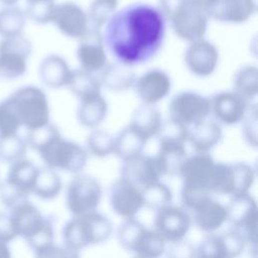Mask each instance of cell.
Instances as JSON below:
<instances>
[{
    "label": "cell",
    "instance_id": "1",
    "mask_svg": "<svg viewBox=\"0 0 258 258\" xmlns=\"http://www.w3.org/2000/svg\"><path fill=\"white\" fill-rule=\"evenodd\" d=\"M103 28L105 47L118 62L131 67L157 53L164 40L166 20L157 6L135 2L117 9Z\"/></svg>",
    "mask_w": 258,
    "mask_h": 258
},
{
    "label": "cell",
    "instance_id": "2",
    "mask_svg": "<svg viewBox=\"0 0 258 258\" xmlns=\"http://www.w3.org/2000/svg\"><path fill=\"white\" fill-rule=\"evenodd\" d=\"M157 7L179 38L191 42L205 36L209 16L191 0H157Z\"/></svg>",
    "mask_w": 258,
    "mask_h": 258
},
{
    "label": "cell",
    "instance_id": "3",
    "mask_svg": "<svg viewBox=\"0 0 258 258\" xmlns=\"http://www.w3.org/2000/svg\"><path fill=\"white\" fill-rule=\"evenodd\" d=\"M112 233L110 221L96 212L74 216L62 230L63 242L67 248L79 251L89 245L106 241Z\"/></svg>",
    "mask_w": 258,
    "mask_h": 258
},
{
    "label": "cell",
    "instance_id": "4",
    "mask_svg": "<svg viewBox=\"0 0 258 258\" xmlns=\"http://www.w3.org/2000/svg\"><path fill=\"white\" fill-rule=\"evenodd\" d=\"M21 126L28 130L49 123L48 102L43 91L35 86H26L7 98Z\"/></svg>",
    "mask_w": 258,
    "mask_h": 258
},
{
    "label": "cell",
    "instance_id": "5",
    "mask_svg": "<svg viewBox=\"0 0 258 258\" xmlns=\"http://www.w3.org/2000/svg\"><path fill=\"white\" fill-rule=\"evenodd\" d=\"M46 166L78 173L83 170L87 162V151L78 143L56 137L38 151Z\"/></svg>",
    "mask_w": 258,
    "mask_h": 258
},
{
    "label": "cell",
    "instance_id": "6",
    "mask_svg": "<svg viewBox=\"0 0 258 258\" xmlns=\"http://www.w3.org/2000/svg\"><path fill=\"white\" fill-rule=\"evenodd\" d=\"M215 164L208 152H197L185 157L179 170L182 178L181 192L195 196L211 195L210 181Z\"/></svg>",
    "mask_w": 258,
    "mask_h": 258
},
{
    "label": "cell",
    "instance_id": "7",
    "mask_svg": "<svg viewBox=\"0 0 258 258\" xmlns=\"http://www.w3.org/2000/svg\"><path fill=\"white\" fill-rule=\"evenodd\" d=\"M31 49L29 39L22 33L3 37L0 41V78L21 77L26 72Z\"/></svg>",
    "mask_w": 258,
    "mask_h": 258
},
{
    "label": "cell",
    "instance_id": "8",
    "mask_svg": "<svg viewBox=\"0 0 258 258\" xmlns=\"http://www.w3.org/2000/svg\"><path fill=\"white\" fill-rule=\"evenodd\" d=\"M227 221L238 231L246 243L256 245L257 242V205L248 192L232 196L226 207Z\"/></svg>",
    "mask_w": 258,
    "mask_h": 258
},
{
    "label": "cell",
    "instance_id": "9",
    "mask_svg": "<svg viewBox=\"0 0 258 258\" xmlns=\"http://www.w3.org/2000/svg\"><path fill=\"white\" fill-rule=\"evenodd\" d=\"M102 197L99 182L88 175H76L67 190V207L74 216L95 212Z\"/></svg>",
    "mask_w": 258,
    "mask_h": 258
},
{
    "label": "cell",
    "instance_id": "10",
    "mask_svg": "<svg viewBox=\"0 0 258 258\" xmlns=\"http://www.w3.org/2000/svg\"><path fill=\"white\" fill-rule=\"evenodd\" d=\"M210 113V100L194 92H181L175 95L169 104L170 118L188 127L207 119Z\"/></svg>",
    "mask_w": 258,
    "mask_h": 258
},
{
    "label": "cell",
    "instance_id": "11",
    "mask_svg": "<svg viewBox=\"0 0 258 258\" xmlns=\"http://www.w3.org/2000/svg\"><path fill=\"white\" fill-rule=\"evenodd\" d=\"M50 23L63 35L72 38H81L90 28L87 11L72 1L55 3Z\"/></svg>",
    "mask_w": 258,
    "mask_h": 258
},
{
    "label": "cell",
    "instance_id": "12",
    "mask_svg": "<svg viewBox=\"0 0 258 258\" xmlns=\"http://www.w3.org/2000/svg\"><path fill=\"white\" fill-rule=\"evenodd\" d=\"M155 231L167 243L184 238L190 228V217L186 210L177 206H166L157 211Z\"/></svg>",
    "mask_w": 258,
    "mask_h": 258
},
{
    "label": "cell",
    "instance_id": "13",
    "mask_svg": "<svg viewBox=\"0 0 258 258\" xmlns=\"http://www.w3.org/2000/svg\"><path fill=\"white\" fill-rule=\"evenodd\" d=\"M79 39L77 57L82 69L90 73L102 71L107 64V53L101 30L90 27Z\"/></svg>",
    "mask_w": 258,
    "mask_h": 258
},
{
    "label": "cell",
    "instance_id": "14",
    "mask_svg": "<svg viewBox=\"0 0 258 258\" xmlns=\"http://www.w3.org/2000/svg\"><path fill=\"white\" fill-rule=\"evenodd\" d=\"M184 61L194 75L208 77L217 68L219 51L215 44L203 37L189 42L184 52Z\"/></svg>",
    "mask_w": 258,
    "mask_h": 258
},
{
    "label": "cell",
    "instance_id": "15",
    "mask_svg": "<svg viewBox=\"0 0 258 258\" xmlns=\"http://www.w3.org/2000/svg\"><path fill=\"white\" fill-rule=\"evenodd\" d=\"M110 205L113 211L122 218H134L144 206L140 188L129 180L120 177L110 190Z\"/></svg>",
    "mask_w": 258,
    "mask_h": 258
},
{
    "label": "cell",
    "instance_id": "16",
    "mask_svg": "<svg viewBox=\"0 0 258 258\" xmlns=\"http://www.w3.org/2000/svg\"><path fill=\"white\" fill-rule=\"evenodd\" d=\"M211 103V112L215 118L226 125H235L241 122L248 110V100L235 92L216 94Z\"/></svg>",
    "mask_w": 258,
    "mask_h": 258
},
{
    "label": "cell",
    "instance_id": "17",
    "mask_svg": "<svg viewBox=\"0 0 258 258\" xmlns=\"http://www.w3.org/2000/svg\"><path fill=\"white\" fill-rule=\"evenodd\" d=\"M161 176L154 157L138 154L134 157L123 160L121 177L129 180L138 188L159 180Z\"/></svg>",
    "mask_w": 258,
    "mask_h": 258
},
{
    "label": "cell",
    "instance_id": "18",
    "mask_svg": "<svg viewBox=\"0 0 258 258\" xmlns=\"http://www.w3.org/2000/svg\"><path fill=\"white\" fill-rule=\"evenodd\" d=\"M134 85L142 103L154 105L168 95L171 81L165 72L150 70L137 79Z\"/></svg>",
    "mask_w": 258,
    "mask_h": 258
},
{
    "label": "cell",
    "instance_id": "19",
    "mask_svg": "<svg viewBox=\"0 0 258 258\" xmlns=\"http://www.w3.org/2000/svg\"><path fill=\"white\" fill-rule=\"evenodd\" d=\"M257 11V0H219L209 13L214 20L241 24L248 21Z\"/></svg>",
    "mask_w": 258,
    "mask_h": 258
},
{
    "label": "cell",
    "instance_id": "20",
    "mask_svg": "<svg viewBox=\"0 0 258 258\" xmlns=\"http://www.w3.org/2000/svg\"><path fill=\"white\" fill-rule=\"evenodd\" d=\"M9 217L16 235L25 240L39 231L47 220V218H44L39 210L28 201L11 208Z\"/></svg>",
    "mask_w": 258,
    "mask_h": 258
},
{
    "label": "cell",
    "instance_id": "21",
    "mask_svg": "<svg viewBox=\"0 0 258 258\" xmlns=\"http://www.w3.org/2000/svg\"><path fill=\"white\" fill-rule=\"evenodd\" d=\"M186 157L184 142L158 139V151L154 156L156 166L162 175L179 174L180 167Z\"/></svg>",
    "mask_w": 258,
    "mask_h": 258
},
{
    "label": "cell",
    "instance_id": "22",
    "mask_svg": "<svg viewBox=\"0 0 258 258\" xmlns=\"http://www.w3.org/2000/svg\"><path fill=\"white\" fill-rule=\"evenodd\" d=\"M196 225L204 232L211 233L227 221V210L211 196L201 200L192 209Z\"/></svg>",
    "mask_w": 258,
    "mask_h": 258
},
{
    "label": "cell",
    "instance_id": "23",
    "mask_svg": "<svg viewBox=\"0 0 258 258\" xmlns=\"http://www.w3.org/2000/svg\"><path fill=\"white\" fill-rule=\"evenodd\" d=\"M222 138L220 125L212 120H203L188 127L187 141L197 152H209Z\"/></svg>",
    "mask_w": 258,
    "mask_h": 258
},
{
    "label": "cell",
    "instance_id": "24",
    "mask_svg": "<svg viewBox=\"0 0 258 258\" xmlns=\"http://www.w3.org/2000/svg\"><path fill=\"white\" fill-rule=\"evenodd\" d=\"M161 123V114L158 109L152 104L143 103L133 112L129 125L148 140L157 136Z\"/></svg>",
    "mask_w": 258,
    "mask_h": 258
},
{
    "label": "cell",
    "instance_id": "25",
    "mask_svg": "<svg viewBox=\"0 0 258 258\" xmlns=\"http://www.w3.org/2000/svg\"><path fill=\"white\" fill-rule=\"evenodd\" d=\"M71 71L67 61L57 54L44 57L39 66V77L49 88H60L67 85Z\"/></svg>",
    "mask_w": 258,
    "mask_h": 258
},
{
    "label": "cell",
    "instance_id": "26",
    "mask_svg": "<svg viewBox=\"0 0 258 258\" xmlns=\"http://www.w3.org/2000/svg\"><path fill=\"white\" fill-rule=\"evenodd\" d=\"M107 111L108 105L106 100L101 94H98L80 99L77 117L83 126L94 128L105 119Z\"/></svg>",
    "mask_w": 258,
    "mask_h": 258
},
{
    "label": "cell",
    "instance_id": "27",
    "mask_svg": "<svg viewBox=\"0 0 258 258\" xmlns=\"http://www.w3.org/2000/svg\"><path fill=\"white\" fill-rule=\"evenodd\" d=\"M102 71V83L111 91H126L135 84L136 76L130 66L121 62L111 63L106 64Z\"/></svg>",
    "mask_w": 258,
    "mask_h": 258
},
{
    "label": "cell",
    "instance_id": "28",
    "mask_svg": "<svg viewBox=\"0 0 258 258\" xmlns=\"http://www.w3.org/2000/svg\"><path fill=\"white\" fill-rule=\"evenodd\" d=\"M38 168L31 161L23 158L11 163L5 180L22 192L29 195L32 192Z\"/></svg>",
    "mask_w": 258,
    "mask_h": 258
},
{
    "label": "cell",
    "instance_id": "29",
    "mask_svg": "<svg viewBox=\"0 0 258 258\" xmlns=\"http://www.w3.org/2000/svg\"><path fill=\"white\" fill-rule=\"evenodd\" d=\"M146 139L130 125L119 132L114 139V152L122 159H128L142 153Z\"/></svg>",
    "mask_w": 258,
    "mask_h": 258
},
{
    "label": "cell",
    "instance_id": "30",
    "mask_svg": "<svg viewBox=\"0 0 258 258\" xmlns=\"http://www.w3.org/2000/svg\"><path fill=\"white\" fill-rule=\"evenodd\" d=\"M67 86L79 99L101 94V84L93 73L83 69L71 72Z\"/></svg>",
    "mask_w": 258,
    "mask_h": 258
},
{
    "label": "cell",
    "instance_id": "31",
    "mask_svg": "<svg viewBox=\"0 0 258 258\" xmlns=\"http://www.w3.org/2000/svg\"><path fill=\"white\" fill-rule=\"evenodd\" d=\"M61 181L53 168L48 166L38 169L32 192L43 200H50L58 196Z\"/></svg>",
    "mask_w": 258,
    "mask_h": 258
},
{
    "label": "cell",
    "instance_id": "32",
    "mask_svg": "<svg viewBox=\"0 0 258 258\" xmlns=\"http://www.w3.org/2000/svg\"><path fill=\"white\" fill-rule=\"evenodd\" d=\"M26 22L23 9L16 6H5L0 9V35L9 37L22 33Z\"/></svg>",
    "mask_w": 258,
    "mask_h": 258
},
{
    "label": "cell",
    "instance_id": "33",
    "mask_svg": "<svg viewBox=\"0 0 258 258\" xmlns=\"http://www.w3.org/2000/svg\"><path fill=\"white\" fill-rule=\"evenodd\" d=\"M140 190L143 205L154 211H158L170 205L172 201V192L170 188L159 180L142 187Z\"/></svg>",
    "mask_w": 258,
    "mask_h": 258
},
{
    "label": "cell",
    "instance_id": "34",
    "mask_svg": "<svg viewBox=\"0 0 258 258\" xmlns=\"http://www.w3.org/2000/svg\"><path fill=\"white\" fill-rule=\"evenodd\" d=\"M119 0H93L87 10L90 27L101 30L118 9Z\"/></svg>",
    "mask_w": 258,
    "mask_h": 258
},
{
    "label": "cell",
    "instance_id": "35",
    "mask_svg": "<svg viewBox=\"0 0 258 258\" xmlns=\"http://www.w3.org/2000/svg\"><path fill=\"white\" fill-rule=\"evenodd\" d=\"M234 87L237 93L248 101L254 99L258 93V69L255 66H246L240 69L234 78Z\"/></svg>",
    "mask_w": 258,
    "mask_h": 258
},
{
    "label": "cell",
    "instance_id": "36",
    "mask_svg": "<svg viewBox=\"0 0 258 258\" xmlns=\"http://www.w3.org/2000/svg\"><path fill=\"white\" fill-rule=\"evenodd\" d=\"M147 228L134 218L126 219L117 232V239L119 244L128 251H134Z\"/></svg>",
    "mask_w": 258,
    "mask_h": 258
},
{
    "label": "cell",
    "instance_id": "37",
    "mask_svg": "<svg viewBox=\"0 0 258 258\" xmlns=\"http://www.w3.org/2000/svg\"><path fill=\"white\" fill-rule=\"evenodd\" d=\"M254 179L255 171L251 165L244 162L231 164V196L248 192Z\"/></svg>",
    "mask_w": 258,
    "mask_h": 258
},
{
    "label": "cell",
    "instance_id": "38",
    "mask_svg": "<svg viewBox=\"0 0 258 258\" xmlns=\"http://www.w3.org/2000/svg\"><path fill=\"white\" fill-rule=\"evenodd\" d=\"M165 247L166 242L163 238L155 230L147 229L133 253L136 257L154 258L161 256L165 251Z\"/></svg>",
    "mask_w": 258,
    "mask_h": 258
},
{
    "label": "cell",
    "instance_id": "39",
    "mask_svg": "<svg viewBox=\"0 0 258 258\" xmlns=\"http://www.w3.org/2000/svg\"><path fill=\"white\" fill-rule=\"evenodd\" d=\"M27 143L16 134L0 136V159L13 163L24 158Z\"/></svg>",
    "mask_w": 258,
    "mask_h": 258
},
{
    "label": "cell",
    "instance_id": "40",
    "mask_svg": "<svg viewBox=\"0 0 258 258\" xmlns=\"http://www.w3.org/2000/svg\"><path fill=\"white\" fill-rule=\"evenodd\" d=\"M89 152L97 157H105L114 152V138L106 131L94 130L87 139Z\"/></svg>",
    "mask_w": 258,
    "mask_h": 258
},
{
    "label": "cell",
    "instance_id": "41",
    "mask_svg": "<svg viewBox=\"0 0 258 258\" xmlns=\"http://www.w3.org/2000/svg\"><path fill=\"white\" fill-rule=\"evenodd\" d=\"M26 17L38 24L50 23L54 0H25Z\"/></svg>",
    "mask_w": 258,
    "mask_h": 258
},
{
    "label": "cell",
    "instance_id": "42",
    "mask_svg": "<svg viewBox=\"0 0 258 258\" xmlns=\"http://www.w3.org/2000/svg\"><path fill=\"white\" fill-rule=\"evenodd\" d=\"M58 136H60V133L57 128L47 123L46 125L28 131L27 144L38 152Z\"/></svg>",
    "mask_w": 258,
    "mask_h": 258
},
{
    "label": "cell",
    "instance_id": "43",
    "mask_svg": "<svg viewBox=\"0 0 258 258\" xmlns=\"http://www.w3.org/2000/svg\"><path fill=\"white\" fill-rule=\"evenodd\" d=\"M36 256L41 255L53 245V228L50 220H46L44 225L33 236L26 240Z\"/></svg>",
    "mask_w": 258,
    "mask_h": 258
},
{
    "label": "cell",
    "instance_id": "44",
    "mask_svg": "<svg viewBox=\"0 0 258 258\" xmlns=\"http://www.w3.org/2000/svg\"><path fill=\"white\" fill-rule=\"evenodd\" d=\"M196 257L200 258H226L221 235L208 236L196 247Z\"/></svg>",
    "mask_w": 258,
    "mask_h": 258
},
{
    "label": "cell",
    "instance_id": "45",
    "mask_svg": "<svg viewBox=\"0 0 258 258\" xmlns=\"http://www.w3.org/2000/svg\"><path fill=\"white\" fill-rule=\"evenodd\" d=\"M188 126L183 123L170 118L169 120L162 122L158 131V139H169L180 142L187 141Z\"/></svg>",
    "mask_w": 258,
    "mask_h": 258
},
{
    "label": "cell",
    "instance_id": "46",
    "mask_svg": "<svg viewBox=\"0 0 258 258\" xmlns=\"http://www.w3.org/2000/svg\"><path fill=\"white\" fill-rule=\"evenodd\" d=\"M20 123L12 111L7 98L0 102V136L16 134Z\"/></svg>",
    "mask_w": 258,
    "mask_h": 258
},
{
    "label": "cell",
    "instance_id": "47",
    "mask_svg": "<svg viewBox=\"0 0 258 258\" xmlns=\"http://www.w3.org/2000/svg\"><path fill=\"white\" fill-rule=\"evenodd\" d=\"M221 237L224 244L226 258L237 257L243 252L246 241L238 231L232 229L227 233L221 235Z\"/></svg>",
    "mask_w": 258,
    "mask_h": 258
},
{
    "label": "cell",
    "instance_id": "48",
    "mask_svg": "<svg viewBox=\"0 0 258 258\" xmlns=\"http://www.w3.org/2000/svg\"><path fill=\"white\" fill-rule=\"evenodd\" d=\"M0 201L4 207L10 210L17 205L28 201V195L22 192L5 180L0 184Z\"/></svg>",
    "mask_w": 258,
    "mask_h": 258
},
{
    "label": "cell",
    "instance_id": "49",
    "mask_svg": "<svg viewBox=\"0 0 258 258\" xmlns=\"http://www.w3.org/2000/svg\"><path fill=\"white\" fill-rule=\"evenodd\" d=\"M257 105L253 104L248 107L247 113L243 119V134L245 140L253 147L257 146Z\"/></svg>",
    "mask_w": 258,
    "mask_h": 258
},
{
    "label": "cell",
    "instance_id": "50",
    "mask_svg": "<svg viewBox=\"0 0 258 258\" xmlns=\"http://www.w3.org/2000/svg\"><path fill=\"white\" fill-rule=\"evenodd\" d=\"M168 252H174L172 257H196V247L187 242H183L182 239L171 242Z\"/></svg>",
    "mask_w": 258,
    "mask_h": 258
},
{
    "label": "cell",
    "instance_id": "51",
    "mask_svg": "<svg viewBox=\"0 0 258 258\" xmlns=\"http://www.w3.org/2000/svg\"><path fill=\"white\" fill-rule=\"evenodd\" d=\"M17 237L9 215L0 212V241L10 242Z\"/></svg>",
    "mask_w": 258,
    "mask_h": 258
},
{
    "label": "cell",
    "instance_id": "52",
    "mask_svg": "<svg viewBox=\"0 0 258 258\" xmlns=\"http://www.w3.org/2000/svg\"><path fill=\"white\" fill-rule=\"evenodd\" d=\"M195 4H197L200 8H202L207 15L209 16L210 11L214 8V6L217 4L219 0H191Z\"/></svg>",
    "mask_w": 258,
    "mask_h": 258
},
{
    "label": "cell",
    "instance_id": "53",
    "mask_svg": "<svg viewBox=\"0 0 258 258\" xmlns=\"http://www.w3.org/2000/svg\"><path fill=\"white\" fill-rule=\"evenodd\" d=\"M11 256L10 250L6 242L0 241V258H8Z\"/></svg>",
    "mask_w": 258,
    "mask_h": 258
},
{
    "label": "cell",
    "instance_id": "54",
    "mask_svg": "<svg viewBox=\"0 0 258 258\" xmlns=\"http://www.w3.org/2000/svg\"><path fill=\"white\" fill-rule=\"evenodd\" d=\"M18 2V0H0V3L4 6H13Z\"/></svg>",
    "mask_w": 258,
    "mask_h": 258
}]
</instances>
